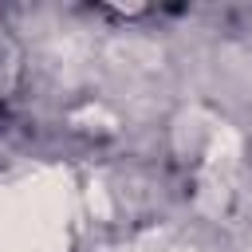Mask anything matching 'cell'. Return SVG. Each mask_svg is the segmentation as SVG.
<instances>
[{
    "mask_svg": "<svg viewBox=\"0 0 252 252\" xmlns=\"http://www.w3.org/2000/svg\"><path fill=\"white\" fill-rule=\"evenodd\" d=\"M169 252H185V248H169Z\"/></svg>",
    "mask_w": 252,
    "mask_h": 252,
    "instance_id": "3957f363",
    "label": "cell"
},
{
    "mask_svg": "<svg viewBox=\"0 0 252 252\" xmlns=\"http://www.w3.org/2000/svg\"><path fill=\"white\" fill-rule=\"evenodd\" d=\"M67 213L71 193L59 169L0 185V252H63Z\"/></svg>",
    "mask_w": 252,
    "mask_h": 252,
    "instance_id": "6da1fadb",
    "label": "cell"
},
{
    "mask_svg": "<svg viewBox=\"0 0 252 252\" xmlns=\"http://www.w3.org/2000/svg\"><path fill=\"white\" fill-rule=\"evenodd\" d=\"M87 205H91V209H94L98 217H106V213H110V201H106V189H102V185H91V189H87Z\"/></svg>",
    "mask_w": 252,
    "mask_h": 252,
    "instance_id": "7a4b0ae2",
    "label": "cell"
}]
</instances>
